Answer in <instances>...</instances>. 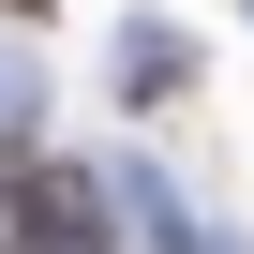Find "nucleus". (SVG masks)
Listing matches in <instances>:
<instances>
[{
    "instance_id": "1",
    "label": "nucleus",
    "mask_w": 254,
    "mask_h": 254,
    "mask_svg": "<svg viewBox=\"0 0 254 254\" xmlns=\"http://www.w3.org/2000/svg\"><path fill=\"white\" fill-rule=\"evenodd\" d=\"M15 254H105V209L75 165H15Z\"/></svg>"
},
{
    "instance_id": "2",
    "label": "nucleus",
    "mask_w": 254,
    "mask_h": 254,
    "mask_svg": "<svg viewBox=\"0 0 254 254\" xmlns=\"http://www.w3.org/2000/svg\"><path fill=\"white\" fill-rule=\"evenodd\" d=\"M0 15H45V0H0Z\"/></svg>"
}]
</instances>
